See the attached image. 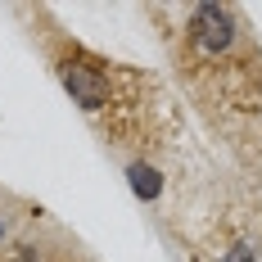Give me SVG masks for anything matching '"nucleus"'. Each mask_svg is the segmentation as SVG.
<instances>
[{
	"label": "nucleus",
	"mask_w": 262,
	"mask_h": 262,
	"mask_svg": "<svg viewBox=\"0 0 262 262\" xmlns=\"http://www.w3.org/2000/svg\"><path fill=\"white\" fill-rule=\"evenodd\" d=\"M131 190H136L140 199H154L158 190H163V181H158V172H154V167L136 163V167H131Z\"/></svg>",
	"instance_id": "3"
},
{
	"label": "nucleus",
	"mask_w": 262,
	"mask_h": 262,
	"mask_svg": "<svg viewBox=\"0 0 262 262\" xmlns=\"http://www.w3.org/2000/svg\"><path fill=\"white\" fill-rule=\"evenodd\" d=\"M190 32H194V46L204 54H222L235 41V14H231L226 5H199Z\"/></svg>",
	"instance_id": "2"
},
{
	"label": "nucleus",
	"mask_w": 262,
	"mask_h": 262,
	"mask_svg": "<svg viewBox=\"0 0 262 262\" xmlns=\"http://www.w3.org/2000/svg\"><path fill=\"white\" fill-rule=\"evenodd\" d=\"M59 81L68 86V95L81 108H100L108 100V77L91 63V59H63L59 63Z\"/></svg>",
	"instance_id": "1"
}]
</instances>
